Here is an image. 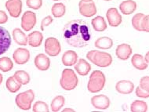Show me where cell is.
<instances>
[{
  "mask_svg": "<svg viewBox=\"0 0 149 112\" xmlns=\"http://www.w3.org/2000/svg\"><path fill=\"white\" fill-rule=\"evenodd\" d=\"M13 76L21 85H28L30 82V75L25 71H17L13 74Z\"/></svg>",
  "mask_w": 149,
  "mask_h": 112,
  "instance_id": "28",
  "label": "cell"
},
{
  "mask_svg": "<svg viewBox=\"0 0 149 112\" xmlns=\"http://www.w3.org/2000/svg\"><path fill=\"white\" fill-rule=\"evenodd\" d=\"M133 53L131 46L126 43H123L118 45L116 47V54L118 59L122 61H126L128 60Z\"/></svg>",
  "mask_w": 149,
  "mask_h": 112,
  "instance_id": "16",
  "label": "cell"
},
{
  "mask_svg": "<svg viewBox=\"0 0 149 112\" xmlns=\"http://www.w3.org/2000/svg\"><path fill=\"white\" fill-rule=\"evenodd\" d=\"M91 24L93 29L98 32H102L104 31H105L108 27L104 18L101 16H97L93 18L91 20Z\"/></svg>",
  "mask_w": 149,
  "mask_h": 112,
  "instance_id": "23",
  "label": "cell"
},
{
  "mask_svg": "<svg viewBox=\"0 0 149 112\" xmlns=\"http://www.w3.org/2000/svg\"><path fill=\"white\" fill-rule=\"evenodd\" d=\"M94 46L100 49H109L113 46V41L109 37H100L96 40Z\"/></svg>",
  "mask_w": 149,
  "mask_h": 112,
  "instance_id": "24",
  "label": "cell"
},
{
  "mask_svg": "<svg viewBox=\"0 0 149 112\" xmlns=\"http://www.w3.org/2000/svg\"><path fill=\"white\" fill-rule=\"evenodd\" d=\"M144 13H136L135 15L132 18V25L134 27V28L135 30L138 31H142L141 29V22L142 20L144 19Z\"/></svg>",
  "mask_w": 149,
  "mask_h": 112,
  "instance_id": "31",
  "label": "cell"
},
{
  "mask_svg": "<svg viewBox=\"0 0 149 112\" xmlns=\"http://www.w3.org/2000/svg\"><path fill=\"white\" fill-rule=\"evenodd\" d=\"M12 36L16 43L20 46H27L29 44L28 36L20 28H14L12 32Z\"/></svg>",
  "mask_w": 149,
  "mask_h": 112,
  "instance_id": "19",
  "label": "cell"
},
{
  "mask_svg": "<svg viewBox=\"0 0 149 112\" xmlns=\"http://www.w3.org/2000/svg\"><path fill=\"white\" fill-rule=\"evenodd\" d=\"M104 1H106V2H108V1H111V0H104Z\"/></svg>",
  "mask_w": 149,
  "mask_h": 112,
  "instance_id": "42",
  "label": "cell"
},
{
  "mask_svg": "<svg viewBox=\"0 0 149 112\" xmlns=\"http://www.w3.org/2000/svg\"><path fill=\"white\" fill-rule=\"evenodd\" d=\"M35 99V93L32 89H29L25 92L21 93L15 98V103L20 109L23 111H29L31 109V104Z\"/></svg>",
  "mask_w": 149,
  "mask_h": 112,
  "instance_id": "5",
  "label": "cell"
},
{
  "mask_svg": "<svg viewBox=\"0 0 149 112\" xmlns=\"http://www.w3.org/2000/svg\"><path fill=\"white\" fill-rule=\"evenodd\" d=\"M5 6L10 15L13 18L20 17L22 11V1L21 0H7Z\"/></svg>",
  "mask_w": 149,
  "mask_h": 112,
  "instance_id": "10",
  "label": "cell"
},
{
  "mask_svg": "<svg viewBox=\"0 0 149 112\" xmlns=\"http://www.w3.org/2000/svg\"><path fill=\"white\" fill-rule=\"evenodd\" d=\"M135 93H136V97H140V98H149V93L145 91L143 89H141L140 86L136 87V90H135Z\"/></svg>",
  "mask_w": 149,
  "mask_h": 112,
  "instance_id": "35",
  "label": "cell"
},
{
  "mask_svg": "<svg viewBox=\"0 0 149 112\" xmlns=\"http://www.w3.org/2000/svg\"><path fill=\"white\" fill-rule=\"evenodd\" d=\"M26 5L32 10H39L42 6V0H26Z\"/></svg>",
  "mask_w": 149,
  "mask_h": 112,
  "instance_id": "33",
  "label": "cell"
},
{
  "mask_svg": "<svg viewBox=\"0 0 149 112\" xmlns=\"http://www.w3.org/2000/svg\"><path fill=\"white\" fill-rule=\"evenodd\" d=\"M116 90L121 94H130L134 90V84L130 80H121L116 83Z\"/></svg>",
  "mask_w": 149,
  "mask_h": 112,
  "instance_id": "14",
  "label": "cell"
},
{
  "mask_svg": "<svg viewBox=\"0 0 149 112\" xmlns=\"http://www.w3.org/2000/svg\"><path fill=\"white\" fill-rule=\"evenodd\" d=\"M79 82V79L74 73V70L65 68L63 70L60 80V85L66 91H71L76 88Z\"/></svg>",
  "mask_w": 149,
  "mask_h": 112,
  "instance_id": "4",
  "label": "cell"
},
{
  "mask_svg": "<svg viewBox=\"0 0 149 112\" xmlns=\"http://www.w3.org/2000/svg\"><path fill=\"white\" fill-rule=\"evenodd\" d=\"M144 59H145V61L148 64H149V51L145 54V56H144Z\"/></svg>",
  "mask_w": 149,
  "mask_h": 112,
  "instance_id": "39",
  "label": "cell"
},
{
  "mask_svg": "<svg viewBox=\"0 0 149 112\" xmlns=\"http://www.w3.org/2000/svg\"><path fill=\"white\" fill-rule=\"evenodd\" d=\"M79 10L81 15L85 17H92L97 13V7L93 0H80Z\"/></svg>",
  "mask_w": 149,
  "mask_h": 112,
  "instance_id": "7",
  "label": "cell"
},
{
  "mask_svg": "<svg viewBox=\"0 0 149 112\" xmlns=\"http://www.w3.org/2000/svg\"><path fill=\"white\" fill-rule=\"evenodd\" d=\"M13 59L16 64H24L30 59V52L28 49L18 48L13 54Z\"/></svg>",
  "mask_w": 149,
  "mask_h": 112,
  "instance_id": "13",
  "label": "cell"
},
{
  "mask_svg": "<svg viewBox=\"0 0 149 112\" xmlns=\"http://www.w3.org/2000/svg\"><path fill=\"white\" fill-rule=\"evenodd\" d=\"M53 1H61V0H53Z\"/></svg>",
  "mask_w": 149,
  "mask_h": 112,
  "instance_id": "43",
  "label": "cell"
},
{
  "mask_svg": "<svg viewBox=\"0 0 149 112\" xmlns=\"http://www.w3.org/2000/svg\"><path fill=\"white\" fill-rule=\"evenodd\" d=\"M61 61L64 66H73L78 61V54L73 50H68L63 54Z\"/></svg>",
  "mask_w": 149,
  "mask_h": 112,
  "instance_id": "21",
  "label": "cell"
},
{
  "mask_svg": "<svg viewBox=\"0 0 149 112\" xmlns=\"http://www.w3.org/2000/svg\"><path fill=\"white\" fill-rule=\"evenodd\" d=\"M12 38L7 29L0 26V55H3L10 49Z\"/></svg>",
  "mask_w": 149,
  "mask_h": 112,
  "instance_id": "8",
  "label": "cell"
},
{
  "mask_svg": "<svg viewBox=\"0 0 149 112\" xmlns=\"http://www.w3.org/2000/svg\"><path fill=\"white\" fill-rule=\"evenodd\" d=\"M74 70L81 76H86L91 70V66L85 59H79L74 64Z\"/></svg>",
  "mask_w": 149,
  "mask_h": 112,
  "instance_id": "18",
  "label": "cell"
},
{
  "mask_svg": "<svg viewBox=\"0 0 149 112\" xmlns=\"http://www.w3.org/2000/svg\"><path fill=\"white\" fill-rule=\"evenodd\" d=\"M141 29L142 31L149 32V15H145L144 19L142 20Z\"/></svg>",
  "mask_w": 149,
  "mask_h": 112,
  "instance_id": "37",
  "label": "cell"
},
{
  "mask_svg": "<svg viewBox=\"0 0 149 112\" xmlns=\"http://www.w3.org/2000/svg\"><path fill=\"white\" fill-rule=\"evenodd\" d=\"M136 7H137V4L135 1L126 0V1L122 2L118 8H119L121 13H123L124 15H130L135 12Z\"/></svg>",
  "mask_w": 149,
  "mask_h": 112,
  "instance_id": "17",
  "label": "cell"
},
{
  "mask_svg": "<svg viewBox=\"0 0 149 112\" xmlns=\"http://www.w3.org/2000/svg\"><path fill=\"white\" fill-rule=\"evenodd\" d=\"M63 111H72V112H74V110L72 109V108H65V109L63 110Z\"/></svg>",
  "mask_w": 149,
  "mask_h": 112,
  "instance_id": "40",
  "label": "cell"
},
{
  "mask_svg": "<svg viewBox=\"0 0 149 112\" xmlns=\"http://www.w3.org/2000/svg\"><path fill=\"white\" fill-rule=\"evenodd\" d=\"M54 21V19L51 16H46V17H44L41 21V30L44 31L45 28L51 24Z\"/></svg>",
  "mask_w": 149,
  "mask_h": 112,
  "instance_id": "36",
  "label": "cell"
},
{
  "mask_svg": "<svg viewBox=\"0 0 149 112\" xmlns=\"http://www.w3.org/2000/svg\"><path fill=\"white\" fill-rule=\"evenodd\" d=\"M131 64L137 70L143 71L148 67V64L147 63L145 59L141 54H134L131 58Z\"/></svg>",
  "mask_w": 149,
  "mask_h": 112,
  "instance_id": "22",
  "label": "cell"
},
{
  "mask_svg": "<svg viewBox=\"0 0 149 112\" xmlns=\"http://www.w3.org/2000/svg\"><path fill=\"white\" fill-rule=\"evenodd\" d=\"M32 111L34 112H48L49 111V106L46 102L39 100L34 104L33 107H32Z\"/></svg>",
  "mask_w": 149,
  "mask_h": 112,
  "instance_id": "32",
  "label": "cell"
},
{
  "mask_svg": "<svg viewBox=\"0 0 149 112\" xmlns=\"http://www.w3.org/2000/svg\"><path fill=\"white\" fill-rule=\"evenodd\" d=\"M139 86L144 89V90L149 93V76L142 77L141 80H140Z\"/></svg>",
  "mask_w": 149,
  "mask_h": 112,
  "instance_id": "34",
  "label": "cell"
},
{
  "mask_svg": "<svg viewBox=\"0 0 149 112\" xmlns=\"http://www.w3.org/2000/svg\"><path fill=\"white\" fill-rule=\"evenodd\" d=\"M106 83V77L101 71H93L91 73L87 84V89L89 92L96 93L104 89Z\"/></svg>",
  "mask_w": 149,
  "mask_h": 112,
  "instance_id": "3",
  "label": "cell"
},
{
  "mask_svg": "<svg viewBox=\"0 0 149 112\" xmlns=\"http://www.w3.org/2000/svg\"><path fill=\"white\" fill-rule=\"evenodd\" d=\"M45 52L49 56H58L61 51V46L59 40L54 37H49L45 41L44 43Z\"/></svg>",
  "mask_w": 149,
  "mask_h": 112,
  "instance_id": "6",
  "label": "cell"
},
{
  "mask_svg": "<svg viewBox=\"0 0 149 112\" xmlns=\"http://www.w3.org/2000/svg\"><path fill=\"white\" fill-rule=\"evenodd\" d=\"M62 35L68 45L75 48H83L90 44L91 39L88 24L82 20H73L63 28Z\"/></svg>",
  "mask_w": 149,
  "mask_h": 112,
  "instance_id": "1",
  "label": "cell"
},
{
  "mask_svg": "<svg viewBox=\"0 0 149 112\" xmlns=\"http://www.w3.org/2000/svg\"><path fill=\"white\" fill-rule=\"evenodd\" d=\"M132 112H146L148 111V104L143 100H134L130 105Z\"/></svg>",
  "mask_w": 149,
  "mask_h": 112,
  "instance_id": "29",
  "label": "cell"
},
{
  "mask_svg": "<svg viewBox=\"0 0 149 112\" xmlns=\"http://www.w3.org/2000/svg\"><path fill=\"white\" fill-rule=\"evenodd\" d=\"M64 104H65V99L63 96H57L54 97L50 104L51 111L54 112L59 111L64 107Z\"/></svg>",
  "mask_w": 149,
  "mask_h": 112,
  "instance_id": "27",
  "label": "cell"
},
{
  "mask_svg": "<svg viewBox=\"0 0 149 112\" xmlns=\"http://www.w3.org/2000/svg\"><path fill=\"white\" fill-rule=\"evenodd\" d=\"M106 17L108 20V22L111 27H118L122 23V16L119 13L118 10L115 7H111L108 9L107 13H106Z\"/></svg>",
  "mask_w": 149,
  "mask_h": 112,
  "instance_id": "11",
  "label": "cell"
},
{
  "mask_svg": "<svg viewBox=\"0 0 149 112\" xmlns=\"http://www.w3.org/2000/svg\"><path fill=\"white\" fill-rule=\"evenodd\" d=\"M22 85L14 78V76L9 77L6 82V89L13 93H15L21 88Z\"/></svg>",
  "mask_w": 149,
  "mask_h": 112,
  "instance_id": "25",
  "label": "cell"
},
{
  "mask_svg": "<svg viewBox=\"0 0 149 112\" xmlns=\"http://www.w3.org/2000/svg\"><path fill=\"white\" fill-rule=\"evenodd\" d=\"M29 45L32 47H39L42 45L43 40V35L38 31H34L28 35Z\"/></svg>",
  "mask_w": 149,
  "mask_h": 112,
  "instance_id": "20",
  "label": "cell"
},
{
  "mask_svg": "<svg viewBox=\"0 0 149 112\" xmlns=\"http://www.w3.org/2000/svg\"><path fill=\"white\" fill-rule=\"evenodd\" d=\"M36 14L32 11H26L21 17V28L25 31H29L36 26Z\"/></svg>",
  "mask_w": 149,
  "mask_h": 112,
  "instance_id": "9",
  "label": "cell"
},
{
  "mask_svg": "<svg viewBox=\"0 0 149 112\" xmlns=\"http://www.w3.org/2000/svg\"><path fill=\"white\" fill-rule=\"evenodd\" d=\"M3 77L2 75V74L0 73V85L2 84V82H3Z\"/></svg>",
  "mask_w": 149,
  "mask_h": 112,
  "instance_id": "41",
  "label": "cell"
},
{
  "mask_svg": "<svg viewBox=\"0 0 149 112\" xmlns=\"http://www.w3.org/2000/svg\"><path fill=\"white\" fill-rule=\"evenodd\" d=\"M91 104L96 109L106 110L110 106V99L105 95H97L91 98Z\"/></svg>",
  "mask_w": 149,
  "mask_h": 112,
  "instance_id": "12",
  "label": "cell"
},
{
  "mask_svg": "<svg viewBox=\"0 0 149 112\" xmlns=\"http://www.w3.org/2000/svg\"><path fill=\"white\" fill-rule=\"evenodd\" d=\"M34 64L39 71H47L50 67V60L43 54H39L35 57Z\"/></svg>",
  "mask_w": 149,
  "mask_h": 112,
  "instance_id": "15",
  "label": "cell"
},
{
  "mask_svg": "<svg viewBox=\"0 0 149 112\" xmlns=\"http://www.w3.org/2000/svg\"><path fill=\"white\" fill-rule=\"evenodd\" d=\"M51 13L54 17L61 18L66 13V6L61 3H55L51 8Z\"/></svg>",
  "mask_w": 149,
  "mask_h": 112,
  "instance_id": "26",
  "label": "cell"
},
{
  "mask_svg": "<svg viewBox=\"0 0 149 112\" xmlns=\"http://www.w3.org/2000/svg\"><path fill=\"white\" fill-rule=\"evenodd\" d=\"M8 16L5 11L0 10V24H3L7 22Z\"/></svg>",
  "mask_w": 149,
  "mask_h": 112,
  "instance_id": "38",
  "label": "cell"
},
{
  "mask_svg": "<svg viewBox=\"0 0 149 112\" xmlns=\"http://www.w3.org/2000/svg\"><path fill=\"white\" fill-rule=\"evenodd\" d=\"M13 67V63L10 57L4 56L0 58V70L3 72L11 71Z\"/></svg>",
  "mask_w": 149,
  "mask_h": 112,
  "instance_id": "30",
  "label": "cell"
},
{
  "mask_svg": "<svg viewBox=\"0 0 149 112\" xmlns=\"http://www.w3.org/2000/svg\"><path fill=\"white\" fill-rule=\"evenodd\" d=\"M86 57L91 63L100 67H109L113 61L111 55L103 51L90 50L86 54Z\"/></svg>",
  "mask_w": 149,
  "mask_h": 112,
  "instance_id": "2",
  "label": "cell"
}]
</instances>
